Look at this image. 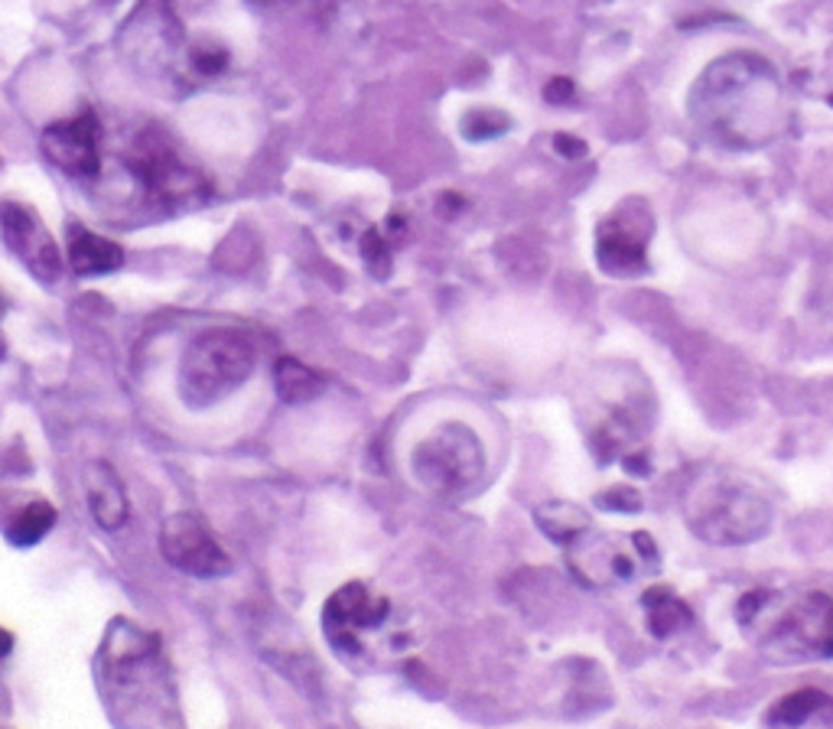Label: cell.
I'll return each instance as SVG.
<instances>
[{"instance_id": "6da1fadb", "label": "cell", "mask_w": 833, "mask_h": 729, "mask_svg": "<svg viewBox=\"0 0 833 729\" xmlns=\"http://www.w3.org/2000/svg\"><path fill=\"white\" fill-rule=\"evenodd\" d=\"M694 121L727 150H759L785 127V91L775 65L759 52L714 59L694 91Z\"/></svg>"}, {"instance_id": "7a4b0ae2", "label": "cell", "mask_w": 833, "mask_h": 729, "mask_svg": "<svg viewBox=\"0 0 833 729\" xmlns=\"http://www.w3.org/2000/svg\"><path fill=\"white\" fill-rule=\"evenodd\" d=\"M98 688L114 717L130 729L166 727L173 714V675L153 632L114 619L98 649Z\"/></svg>"}, {"instance_id": "3957f363", "label": "cell", "mask_w": 833, "mask_h": 729, "mask_svg": "<svg viewBox=\"0 0 833 729\" xmlns=\"http://www.w3.org/2000/svg\"><path fill=\"white\" fill-rule=\"evenodd\" d=\"M736 623L769 658H833V596L821 590H749L736 603Z\"/></svg>"}, {"instance_id": "277c9868", "label": "cell", "mask_w": 833, "mask_h": 729, "mask_svg": "<svg viewBox=\"0 0 833 729\" xmlns=\"http://www.w3.org/2000/svg\"><path fill=\"white\" fill-rule=\"evenodd\" d=\"M691 531L714 548H743L769 535L772 502L746 479L727 469L701 473L684 499Z\"/></svg>"}, {"instance_id": "5b68a950", "label": "cell", "mask_w": 833, "mask_h": 729, "mask_svg": "<svg viewBox=\"0 0 833 729\" xmlns=\"http://www.w3.org/2000/svg\"><path fill=\"white\" fill-rule=\"evenodd\" d=\"M257 365V349L248 332L218 326L192 336L179 359V394L189 407H212L235 394Z\"/></svg>"}, {"instance_id": "8992f818", "label": "cell", "mask_w": 833, "mask_h": 729, "mask_svg": "<svg viewBox=\"0 0 833 729\" xmlns=\"http://www.w3.org/2000/svg\"><path fill=\"white\" fill-rule=\"evenodd\" d=\"M411 469L427 492L459 495L482 479L485 450L472 427L463 420H446L414 447Z\"/></svg>"}, {"instance_id": "52a82bcc", "label": "cell", "mask_w": 833, "mask_h": 729, "mask_svg": "<svg viewBox=\"0 0 833 729\" xmlns=\"http://www.w3.org/2000/svg\"><path fill=\"white\" fill-rule=\"evenodd\" d=\"M391 603L381 593H371L365 583H345L323 606V629L336 652L362 655L371 639L388 636Z\"/></svg>"}, {"instance_id": "ba28073f", "label": "cell", "mask_w": 833, "mask_h": 729, "mask_svg": "<svg viewBox=\"0 0 833 729\" xmlns=\"http://www.w3.org/2000/svg\"><path fill=\"white\" fill-rule=\"evenodd\" d=\"M655 231V215L645 205H619L596 228V264L609 277H642L648 274V241Z\"/></svg>"}, {"instance_id": "9c48e42d", "label": "cell", "mask_w": 833, "mask_h": 729, "mask_svg": "<svg viewBox=\"0 0 833 729\" xmlns=\"http://www.w3.org/2000/svg\"><path fill=\"white\" fill-rule=\"evenodd\" d=\"M130 169L156 205H189L205 192V179L195 166H189L176 150H169L160 137H140L130 153Z\"/></svg>"}, {"instance_id": "30bf717a", "label": "cell", "mask_w": 833, "mask_h": 729, "mask_svg": "<svg viewBox=\"0 0 833 729\" xmlns=\"http://www.w3.org/2000/svg\"><path fill=\"white\" fill-rule=\"evenodd\" d=\"M160 551L169 567H176L186 577L212 580L231 574V557L222 551V544L212 538V531L202 525V518L179 512L169 515L160 528Z\"/></svg>"}, {"instance_id": "8fae6325", "label": "cell", "mask_w": 833, "mask_h": 729, "mask_svg": "<svg viewBox=\"0 0 833 729\" xmlns=\"http://www.w3.org/2000/svg\"><path fill=\"white\" fill-rule=\"evenodd\" d=\"M0 235L10 254L42 284H55L62 277V251L55 238L49 235L46 222L20 202L0 205Z\"/></svg>"}, {"instance_id": "7c38bea8", "label": "cell", "mask_w": 833, "mask_h": 729, "mask_svg": "<svg viewBox=\"0 0 833 729\" xmlns=\"http://www.w3.org/2000/svg\"><path fill=\"white\" fill-rule=\"evenodd\" d=\"M39 147L55 169L75 179H91L101 169V127L91 111L49 124L39 137Z\"/></svg>"}, {"instance_id": "4fadbf2b", "label": "cell", "mask_w": 833, "mask_h": 729, "mask_svg": "<svg viewBox=\"0 0 833 729\" xmlns=\"http://www.w3.org/2000/svg\"><path fill=\"white\" fill-rule=\"evenodd\" d=\"M85 482H88V508H91L94 525L104 531L121 528L130 512L121 476L108 463H91L85 473Z\"/></svg>"}, {"instance_id": "5bb4252c", "label": "cell", "mask_w": 833, "mask_h": 729, "mask_svg": "<svg viewBox=\"0 0 833 729\" xmlns=\"http://www.w3.org/2000/svg\"><path fill=\"white\" fill-rule=\"evenodd\" d=\"M124 264V251L117 241L94 235L81 225H72L68 235V267L78 277H98V274H111Z\"/></svg>"}, {"instance_id": "9a60e30c", "label": "cell", "mask_w": 833, "mask_h": 729, "mask_svg": "<svg viewBox=\"0 0 833 729\" xmlns=\"http://www.w3.org/2000/svg\"><path fill=\"white\" fill-rule=\"evenodd\" d=\"M642 606H645V626L655 639H671V636H678L681 629H687L694 623L691 606L671 587L645 590Z\"/></svg>"}, {"instance_id": "2e32d148", "label": "cell", "mask_w": 833, "mask_h": 729, "mask_svg": "<svg viewBox=\"0 0 833 729\" xmlns=\"http://www.w3.org/2000/svg\"><path fill=\"white\" fill-rule=\"evenodd\" d=\"M534 518H538V528L564 551L580 544L583 535L590 531V515L573 502H547L534 512Z\"/></svg>"}, {"instance_id": "e0dca14e", "label": "cell", "mask_w": 833, "mask_h": 729, "mask_svg": "<svg viewBox=\"0 0 833 729\" xmlns=\"http://www.w3.org/2000/svg\"><path fill=\"white\" fill-rule=\"evenodd\" d=\"M833 701L818 691V688H802V691H792L785 697H779L769 714H766V724L775 729H798L805 727L811 717H818L824 707H831Z\"/></svg>"}, {"instance_id": "ac0fdd59", "label": "cell", "mask_w": 833, "mask_h": 729, "mask_svg": "<svg viewBox=\"0 0 833 729\" xmlns=\"http://www.w3.org/2000/svg\"><path fill=\"white\" fill-rule=\"evenodd\" d=\"M274 388H277L280 401H287V404H306V401H313V398L323 394V378H319L310 365H303V362H296V359H280V362L274 365Z\"/></svg>"}, {"instance_id": "d6986e66", "label": "cell", "mask_w": 833, "mask_h": 729, "mask_svg": "<svg viewBox=\"0 0 833 729\" xmlns=\"http://www.w3.org/2000/svg\"><path fill=\"white\" fill-rule=\"evenodd\" d=\"M52 525H55V508L42 499L29 502L13 515V521L7 528V541L13 548H33L36 541H42L52 531Z\"/></svg>"}, {"instance_id": "ffe728a7", "label": "cell", "mask_w": 833, "mask_h": 729, "mask_svg": "<svg viewBox=\"0 0 833 729\" xmlns=\"http://www.w3.org/2000/svg\"><path fill=\"white\" fill-rule=\"evenodd\" d=\"M512 127V117L502 108H472L463 114V137L466 140H495Z\"/></svg>"}, {"instance_id": "44dd1931", "label": "cell", "mask_w": 833, "mask_h": 729, "mask_svg": "<svg viewBox=\"0 0 833 729\" xmlns=\"http://www.w3.org/2000/svg\"><path fill=\"white\" fill-rule=\"evenodd\" d=\"M362 257H365L371 277H381V280H384V277L391 274V244H388L384 231L368 228V231L362 235Z\"/></svg>"}, {"instance_id": "7402d4cb", "label": "cell", "mask_w": 833, "mask_h": 729, "mask_svg": "<svg viewBox=\"0 0 833 729\" xmlns=\"http://www.w3.org/2000/svg\"><path fill=\"white\" fill-rule=\"evenodd\" d=\"M599 505H603V508H609V512H639V508H642V499H639V492H635V489L619 486V489L603 492Z\"/></svg>"}, {"instance_id": "603a6c76", "label": "cell", "mask_w": 833, "mask_h": 729, "mask_svg": "<svg viewBox=\"0 0 833 729\" xmlns=\"http://www.w3.org/2000/svg\"><path fill=\"white\" fill-rule=\"evenodd\" d=\"M544 98L551 101V104H567L570 98H573V81L570 78H551L547 81V88H544Z\"/></svg>"}, {"instance_id": "cb8c5ba5", "label": "cell", "mask_w": 833, "mask_h": 729, "mask_svg": "<svg viewBox=\"0 0 833 729\" xmlns=\"http://www.w3.org/2000/svg\"><path fill=\"white\" fill-rule=\"evenodd\" d=\"M554 147H557V153H560V156H567V160H580V156H586V143H583V140H577V137H570V134H557V137H554Z\"/></svg>"}, {"instance_id": "d4e9b609", "label": "cell", "mask_w": 833, "mask_h": 729, "mask_svg": "<svg viewBox=\"0 0 833 729\" xmlns=\"http://www.w3.org/2000/svg\"><path fill=\"white\" fill-rule=\"evenodd\" d=\"M10 652H13V639H10V632H3V629H0V662H3Z\"/></svg>"}, {"instance_id": "484cf974", "label": "cell", "mask_w": 833, "mask_h": 729, "mask_svg": "<svg viewBox=\"0 0 833 729\" xmlns=\"http://www.w3.org/2000/svg\"><path fill=\"white\" fill-rule=\"evenodd\" d=\"M0 355H3V336H0Z\"/></svg>"}]
</instances>
